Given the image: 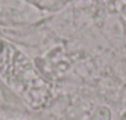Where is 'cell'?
I'll list each match as a JSON object with an SVG mask.
<instances>
[{"label": "cell", "mask_w": 126, "mask_h": 120, "mask_svg": "<svg viewBox=\"0 0 126 120\" xmlns=\"http://www.w3.org/2000/svg\"><path fill=\"white\" fill-rule=\"evenodd\" d=\"M27 1L45 10H58L66 4L64 0H27Z\"/></svg>", "instance_id": "1"}, {"label": "cell", "mask_w": 126, "mask_h": 120, "mask_svg": "<svg viewBox=\"0 0 126 120\" xmlns=\"http://www.w3.org/2000/svg\"><path fill=\"white\" fill-rule=\"evenodd\" d=\"M89 120H111V110L106 105H100L95 108Z\"/></svg>", "instance_id": "2"}]
</instances>
